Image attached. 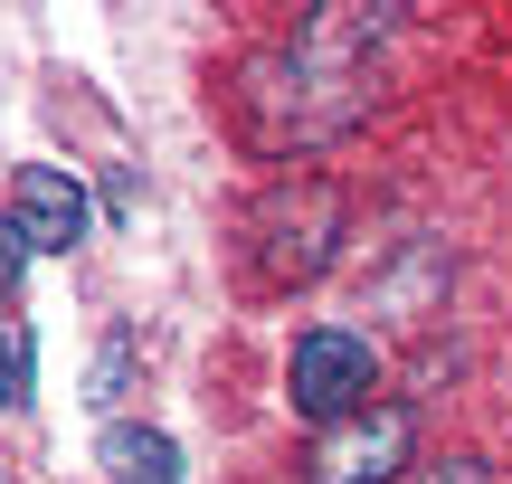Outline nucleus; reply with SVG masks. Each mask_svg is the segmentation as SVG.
<instances>
[{
	"label": "nucleus",
	"mask_w": 512,
	"mask_h": 484,
	"mask_svg": "<svg viewBox=\"0 0 512 484\" xmlns=\"http://www.w3.org/2000/svg\"><path fill=\"white\" fill-rule=\"evenodd\" d=\"M342 228H351V200L332 181H275L266 200L247 209V257H256V285H313L332 257H342Z\"/></svg>",
	"instance_id": "1"
},
{
	"label": "nucleus",
	"mask_w": 512,
	"mask_h": 484,
	"mask_svg": "<svg viewBox=\"0 0 512 484\" xmlns=\"http://www.w3.org/2000/svg\"><path fill=\"white\" fill-rule=\"evenodd\" d=\"M370 390H380V352H370L361 333H342V323H313V333H294L285 399H294V418H313V437L342 428V418H361Z\"/></svg>",
	"instance_id": "2"
},
{
	"label": "nucleus",
	"mask_w": 512,
	"mask_h": 484,
	"mask_svg": "<svg viewBox=\"0 0 512 484\" xmlns=\"http://www.w3.org/2000/svg\"><path fill=\"white\" fill-rule=\"evenodd\" d=\"M408 456H418V418L399 399H370L361 418H342L304 447V484H399Z\"/></svg>",
	"instance_id": "3"
},
{
	"label": "nucleus",
	"mask_w": 512,
	"mask_h": 484,
	"mask_svg": "<svg viewBox=\"0 0 512 484\" xmlns=\"http://www.w3.org/2000/svg\"><path fill=\"white\" fill-rule=\"evenodd\" d=\"M10 228L29 238V257H67V247H86L95 200H86V181L67 162H29L19 190H10Z\"/></svg>",
	"instance_id": "4"
},
{
	"label": "nucleus",
	"mask_w": 512,
	"mask_h": 484,
	"mask_svg": "<svg viewBox=\"0 0 512 484\" xmlns=\"http://www.w3.org/2000/svg\"><path fill=\"white\" fill-rule=\"evenodd\" d=\"M95 456H105V484H181V447H171V428H143V418H114Z\"/></svg>",
	"instance_id": "5"
},
{
	"label": "nucleus",
	"mask_w": 512,
	"mask_h": 484,
	"mask_svg": "<svg viewBox=\"0 0 512 484\" xmlns=\"http://www.w3.org/2000/svg\"><path fill=\"white\" fill-rule=\"evenodd\" d=\"M38 399V342L29 323H0V409H29Z\"/></svg>",
	"instance_id": "6"
},
{
	"label": "nucleus",
	"mask_w": 512,
	"mask_h": 484,
	"mask_svg": "<svg viewBox=\"0 0 512 484\" xmlns=\"http://www.w3.org/2000/svg\"><path fill=\"white\" fill-rule=\"evenodd\" d=\"M124 380H133V333H105V352H95V409H114V399H124Z\"/></svg>",
	"instance_id": "7"
},
{
	"label": "nucleus",
	"mask_w": 512,
	"mask_h": 484,
	"mask_svg": "<svg viewBox=\"0 0 512 484\" xmlns=\"http://www.w3.org/2000/svg\"><path fill=\"white\" fill-rule=\"evenodd\" d=\"M19 266H29V238H19V228H10V219H0V304H10V295H19Z\"/></svg>",
	"instance_id": "8"
},
{
	"label": "nucleus",
	"mask_w": 512,
	"mask_h": 484,
	"mask_svg": "<svg viewBox=\"0 0 512 484\" xmlns=\"http://www.w3.org/2000/svg\"><path fill=\"white\" fill-rule=\"evenodd\" d=\"M437 484H484V466H475V456H456V466H446Z\"/></svg>",
	"instance_id": "9"
}]
</instances>
